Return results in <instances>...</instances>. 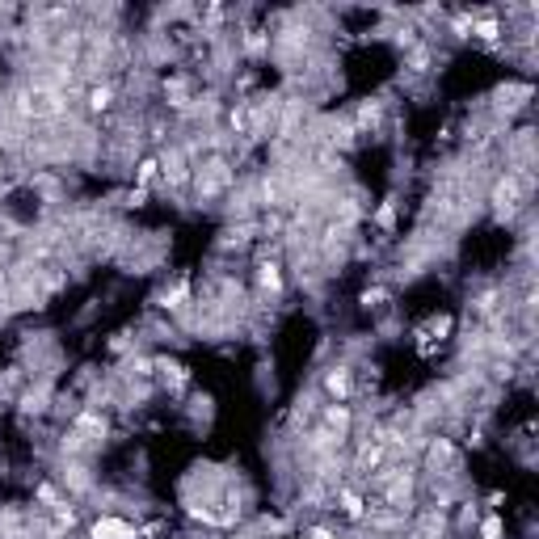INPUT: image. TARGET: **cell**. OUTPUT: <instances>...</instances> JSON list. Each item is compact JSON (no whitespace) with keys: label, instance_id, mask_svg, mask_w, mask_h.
I'll return each instance as SVG.
<instances>
[{"label":"cell","instance_id":"cell-8","mask_svg":"<svg viewBox=\"0 0 539 539\" xmlns=\"http://www.w3.org/2000/svg\"><path fill=\"white\" fill-rule=\"evenodd\" d=\"M160 169H165V165H160L156 156H148V160H139V169H135V182H139V186H148V182H156V173H160Z\"/></svg>","mask_w":539,"mask_h":539},{"label":"cell","instance_id":"cell-10","mask_svg":"<svg viewBox=\"0 0 539 539\" xmlns=\"http://www.w3.org/2000/svg\"><path fill=\"white\" fill-rule=\"evenodd\" d=\"M325 421H329L333 430H342V434H346V430H350V409H346V405H333V409L325 413Z\"/></svg>","mask_w":539,"mask_h":539},{"label":"cell","instance_id":"cell-4","mask_svg":"<svg viewBox=\"0 0 539 539\" xmlns=\"http://www.w3.org/2000/svg\"><path fill=\"white\" fill-rule=\"evenodd\" d=\"M257 283H261V291H274V295H279V291H283L279 265H274V261H261V265H257Z\"/></svg>","mask_w":539,"mask_h":539},{"label":"cell","instance_id":"cell-6","mask_svg":"<svg viewBox=\"0 0 539 539\" xmlns=\"http://www.w3.org/2000/svg\"><path fill=\"white\" fill-rule=\"evenodd\" d=\"M110 105H114V89H110V85H97V89H89V110H93V114L110 110Z\"/></svg>","mask_w":539,"mask_h":539},{"label":"cell","instance_id":"cell-14","mask_svg":"<svg viewBox=\"0 0 539 539\" xmlns=\"http://www.w3.org/2000/svg\"><path fill=\"white\" fill-rule=\"evenodd\" d=\"M362 303H366V308H380V303H384V291H366Z\"/></svg>","mask_w":539,"mask_h":539},{"label":"cell","instance_id":"cell-7","mask_svg":"<svg viewBox=\"0 0 539 539\" xmlns=\"http://www.w3.org/2000/svg\"><path fill=\"white\" fill-rule=\"evenodd\" d=\"M337 506H342V514H346V518H354V522H358V518L366 514V506H362V497H358V493H350V489H342V497H337Z\"/></svg>","mask_w":539,"mask_h":539},{"label":"cell","instance_id":"cell-12","mask_svg":"<svg viewBox=\"0 0 539 539\" xmlns=\"http://www.w3.org/2000/svg\"><path fill=\"white\" fill-rule=\"evenodd\" d=\"M425 333H434V337L443 342V337L451 333V316H439V320H430V325H425Z\"/></svg>","mask_w":539,"mask_h":539},{"label":"cell","instance_id":"cell-2","mask_svg":"<svg viewBox=\"0 0 539 539\" xmlns=\"http://www.w3.org/2000/svg\"><path fill=\"white\" fill-rule=\"evenodd\" d=\"M325 388H329V396L346 400V396H350V388H354V380H350V366H333V371L325 375Z\"/></svg>","mask_w":539,"mask_h":539},{"label":"cell","instance_id":"cell-3","mask_svg":"<svg viewBox=\"0 0 539 539\" xmlns=\"http://www.w3.org/2000/svg\"><path fill=\"white\" fill-rule=\"evenodd\" d=\"M514 198H518V182H514V177H502V182H497V190H493V202H497V211H502V215H510V211L518 206Z\"/></svg>","mask_w":539,"mask_h":539},{"label":"cell","instance_id":"cell-15","mask_svg":"<svg viewBox=\"0 0 539 539\" xmlns=\"http://www.w3.org/2000/svg\"><path fill=\"white\" fill-rule=\"evenodd\" d=\"M308 539H333V531H325V527H312V531H308Z\"/></svg>","mask_w":539,"mask_h":539},{"label":"cell","instance_id":"cell-5","mask_svg":"<svg viewBox=\"0 0 539 539\" xmlns=\"http://www.w3.org/2000/svg\"><path fill=\"white\" fill-rule=\"evenodd\" d=\"M186 299H190V283L182 279V283H173V291H165V295H160V308L177 312V308H186Z\"/></svg>","mask_w":539,"mask_h":539},{"label":"cell","instance_id":"cell-1","mask_svg":"<svg viewBox=\"0 0 539 539\" xmlns=\"http://www.w3.org/2000/svg\"><path fill=\"white\" fill-rule=\"evenodd\" d=\"M89 539H139V531L127 522V518H114V514H105L89 527Z\"/></svg>","mask_w":539,"mask_h":539},{"label":"cell","instance_id":"cell-9","mask_svg":"<svg viewBox=\"0 0 539 539\" xmlns=\"http://www.w3.org/2000/svg\"><path fill=\"white\" fill-rule=\"evenodd\" d=\"M472 34H476L480 42H497V38H502V26L489 17V21H476V26H472Z\"/></svg>","mask_w":539,"mask_h":539},{"label":"cell","instance_id":"cell-13","mask_svg":"<svg viewBox=\"0 0 539 539\" xmlns=\"http://www.w3.org/2000/svg\"><path fill=\"white\" fill-rule=\"evenodd\" d=\"M127 206H148V186H135V190L127 194Z\"/></svg>","mask_w":539,"mask_h":539},{"label":"cell","instance_id":"cell-11","mask_svg":"<svg viewBox=\"0 0 539 539\" xmlns=\"http://www.w3.org/2000/svg\"><path fill=\"white\" fill-rule=\"evenodd\" d=\"M480 539H502V518L497 514H489V518L480 522Z\"/></svg>","mask_w":539,"mask_h":539}]
</instances>
